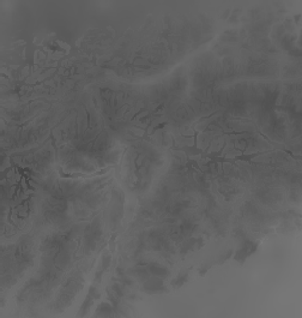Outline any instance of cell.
<instances>
[{
	"instance_id": "obj_1",
	"label": "cell",
	"mask_w": 302,
	"mask_h": 318,
	"mask_svg": "<svg viewBox=\"0 0 302 318\" xmlns=\"http://www.w3.org/2000/svg\"><path fill=\"white\" fill-rule=\"evenodd\" d=\"M257 248H258L257 243H253V241H247V243H246L244 246H241L240 250L235 253L234 259L235 261L239 262L240 264H244L246 259H247L251 254L254 253L255 251H257Z\"/></svg>"
},
{
	"instance_id": "obj_2",
	"label": "cell",
	"mask_w": 302,
	"mask_h": 318,
	"mask_svg": "<svg viewBox=\"0 0 302 318\" xmlns=\"http://www.w3.org/2000/svg\"><path fill=\"white\" fill-rule=\"evenodd\" d=\"M114 166H109L107 167V168L102 169V170H99V172H95L93 174H83V173H71V174H68V173H64L63 169L59 168V174H60L61 178H64V179H78V178H83V179H91V178H95V177H100V175H103L106 174V173H108L109 170L113 169Z\"/></svg>"
}]
</instances>
